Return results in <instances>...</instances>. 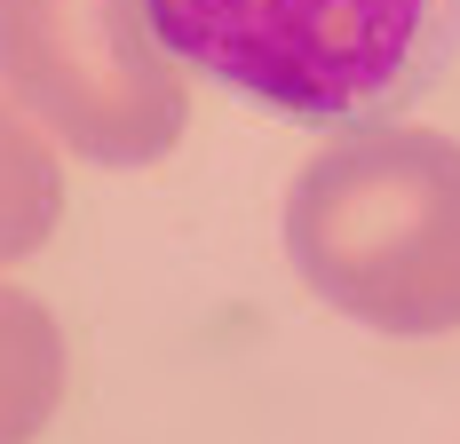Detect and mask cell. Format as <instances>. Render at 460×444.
<instances>
[{
	"mask_svg": "<svg viewBox=\"0 0 460 444\" xmlns=\"http://www.w3.org/2000/svg\"><path fill=\"white\" fill-rule=\"evenodd\" d=\"M286 254L325 310L373 333L460 325V143L437 128H358L286 191Z\"/></svg>",
	"mask_w": 460,
	"mask_h": 444,
	"instance_id": "1",
	"label": "cell"
},
{
	"mask_svg": "<svg viewBox=\"0 0 460 444\" xmlns=\"http://www.w3.org/2000/svg\"><path fill=\"white\" fill-rule=\"evenodd\" d=\"M0 95L88 167H151L190 128L143 0H0Z\"/></svg>",
	"mask_w": 460,
	"mask_h": 444,
	"instance_id": "2",
	"label": "cell"
},
{
	"mask_svg": "<svg viewBox=\"0 0 460 444\" xmlns=\"http://www.w3.org/2000/svg\"><path fill=\"white\" fill-rule=\"evenodd\" d=\"M143 16L167 56L238 95L294 120H333L405 72L429 0H143Z\"/></svg>",
	"mask_w": 460,
	"mask_h": 444,
	"instance_id": "3",
	"label": "cell"
},
{
	"mask_svg": "<svg viewBox=\"0 0 460 444\" xmlns=\"http://www.w3.org/2000/svg\"><path fill=\"white\" fill-rule=\"evenodd\" d=\"M64 397V333L56 317L0 278V444H32Z\"/></svg>",
	"mask_w": 460,
	"mask_h": 444,
	"instance_id": "4",
	"label": "cell"
},
{
	"mask_svg": "<svg viewBox=\"0 0 460 444\" xmlns=\"http://www.w3.org/2000/svg\"><path fill=\"white\" fill-rule=\"evenodd\" d=\"M64 215V167L48 151V135L0 95V262H24L56 238Z\"/></svg>",
	"mask_w": 460,
	"mask_h": 444,
	"instance_id": "5",
	"label": "cell"
}]
</instances>
